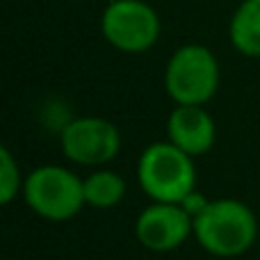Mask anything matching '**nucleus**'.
Returning a JSON list of instances; mask_svg holds the SVG:
<instances>
[{
	"label": "nucleus",
	"mask_w": 260,
	"mask_h": 260,
	"mask_svg": "<svg viewBox=\"0 0 260 260\" xmlns=\"http://www.w3.org/2000/svg\"><path fill=\"white\" fill-rule=\"evenodd\" d=\"M231 46L244 57H260V0H242L229 23Z\"/></svg>",
	"instance_id": "9"
},
{
	"label": "nucleus",
	"mask_w": 260,
	"mask_h": 260,
	"mask_svg": "<svg viewBox=\"0 0 260 260\" xmlns=\"http://www.w3.org/2000/svg\"><path fill=\"white\" fill-rule=\"evenodd\" d=\"M194 238L210 256L235 258L256 244L258 219L247 203L217 199L194 219Z\"/></svg>",
	"instance_id": "1"
},
{
	"label": "nucleus",
	"mask_w": 260,
	"mask_h": 260,
	"mask_svg": "<svg viewBox=\"0 0 260 260\" xmlns=\"http://www.w3.org/2000/svg\"><path fill=\"white\" fill-rule=\"evenodd\" d=\"M23 185H25V178L16 157L7 146H3L0 148V203L9 206L18 194H23Z\"/></svg>",
	"instance_id": "11"
},
{
	"label": "nucleus",
	"mask_w": 260,
	"mask_h": 260,
	"mask_svg": "<svg viewBox=\"0 0 260 260\" xmlns=\"http://www.w3.org/2000/svg\"><path fill=\"white\" fill-rule=\"evenodd\" d=\"M67 160L80 167H105L121 151V133L103 117H76L59 133Z\"/></svg>",
	"instance_id": "6"
},
{
	"label": "nucleus",
	"mask_w": 260,
	"mask_h": 260,
	"mask_svg": "<svg viewBox=\"0 0 260 260\" xmlns=\"http://www.w3.org/2000/svg\"><path fill=\"white\" fill-rule=\"evenodd\" d=\"M180 206L185 208V212H187V215L192 217V219H197V217L201 215V212L206 210L208 206H210V199L203 197V194L199 192V189H194V192H189L187 197H185L183 201H180Z\"/></svg>",
	"instance_id": "12"
},
{
	"label": "nucleus",
	"mask_w": 260,
	"mask_h": 260,
	"mask_svg": "<svg viewBox=\"0 0 260 260\" xmlns=\"http://www.w3.org/2000/svg\"><path fill=\"white\" fill-rule=\"evenodd\" d=\"M189 235H194V219L180 203L153 201L137 215L135 238L144 249L167 253L183 247Z\"/></svg>",
	"instance_id": "7"
},
{
	"label": "nucleus",
	"mask_w": 260,
	"mask_h": 260,
	"mask_svg": "<svg viewBox=\"0 0 260 260\" xmlns=\"http://www.w3.org/2000/svg\"><path fill=\"white\" fill-rule=\"evenodd\" d=\"M160 16L144 0H112L101 16L103 39L128 55L151 50L160 39Z\"/></svg>",
	"instance_id": "5"
},
{
	"label": "nucleus",
	"mask_w": 260,
	"mask_h": 260,
	"mask_svg": "<svg viewBox=\"0 0 260 260\" xmlns=\"http://www.w3.org/2000/svg\"><path fill=\"white\" fill-rule=\"evenodd\" d=\"M137 183L151 201L180 203L197 189L194 157L169 139L148 144L137 160Z\"/></svg>",
	"instance_id": "2"
},
{
	"label": "nucleus",
	"mask_w": 260,
	"mask_h": 260,
	"mask_svg": "<svg viewBox=\"0 0 260 260\" xmlns=\"http://www.w3.org/2000/svg\"><path fill=\"white\" fill-rule=\"evenodd\" d=\"M126 189V180L121 174L99 167L85 178V201L96 210H110L123 201Z\"/></svg>",
	"instance_id": "10"
},
{
	"label": "nucleus",
	"mask_w": 260,
	"mask_h": 260,
	"mask_svg": "<svg viewBox=\"0 0 260 260\" xmlns=\"http://www.w3.org/2000/svg\"><path fill=\"white\" fill-rule=\"evenodd\" d=\"M23 201L48 221H69L87 206L85 178L59 165H41L25 176Z\"/></svg>",
	"instance_id": "3"
},
{
	"label": "nucleus",
	"mask_w": 260,
	"mask_h": 260,
	"mask_svg": "<svg viewBox=\"0 0 260 260\" xmlns=\"http://www.w3.org/2000/svg\"><path fill=\"white\" fill-rule=\"evenodd\" d=\"M167 135L180 151L199 157L215 146L217 126L203 105H176L167 119Z\"/></svg>",
	"instance_id": "8"
},
{
	"label": "nucleus",
	"mask_w": 260,
	"mask_h": 260,
	"mask_svg": "<svg viewBox=\"0 0 260 260\" xmlns=\"http://www.w3.org/2000/svg\"><path fill=\"white\" fill-rule=\"evenodd\" d=\"M219 62L208 46L185 44L171 53L165 89L176 105H206L219 89Z\"/></svg>",
	"instance_id": "4"
}]
</instances>
